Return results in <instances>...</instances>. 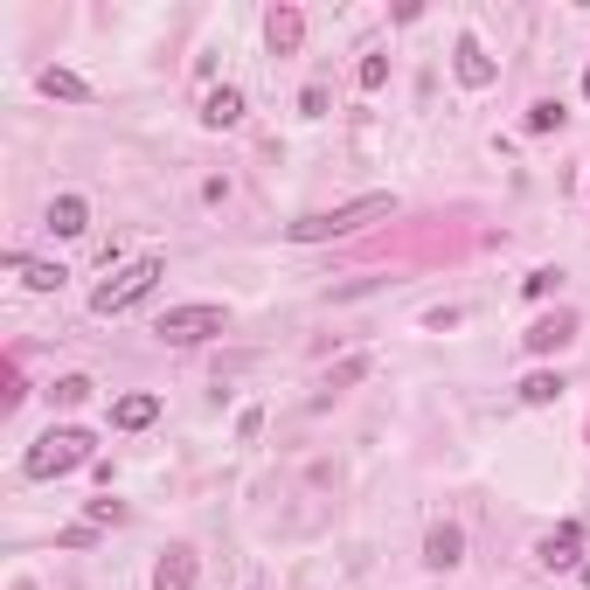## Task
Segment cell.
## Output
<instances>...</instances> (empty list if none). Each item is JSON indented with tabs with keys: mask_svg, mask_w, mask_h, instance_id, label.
Returning <instances> with one entry per match:
<instances>
[{
	"mask_svg": "<svg viewBox=\"0 0 590 590\" xmlns=\"http://www.w3.org/2000/svg\"><path fill=\"white\" fill-rule=\"evenodd\" d=\"M160 278H167V264H160V257H132V264H119V272H111V278L98 285V292H91V313H98V320L132 313V306H140V299L154 292Z\"/></svg>",
	"mask_w": 590,
	"mask_h": 590,
	"instance_id": "obj_3",
	"label": "cell"
},
{
	"mask_svg": "<svg viewBox=\"0 0 590 590\" xmlns=\"http://www.w3.org/2000/svg\"><path fill=\"white\" fill-rule=\"evenodd\" d=\"M91 459H98V437H91L84 424H49V431L28 445L22 472H28V480H63V472H77V466H91Z\"/></svg>",
	"mask_w": 590,
	"mask_h": 590,
	"instance_id": "obj_2",
	"label": "cell"
},
{
	"mask_svg": "<svg viewBox=\"0 0 590 590\" xmlns=\"http://www.w3.org/2000/svg\"><path fill=\"white\" fill-rule=\"evenodd\" d=\"M154 590H195V549H167V556L154 563Z\"/></svg>",
	"mask_w": 590,
	"mask_h": 590,
	"instance_id": "obj_12",
	"label": "cell"
},
{
	"mask_svg": "<svg viewBox=\"0 0 590 590\" xmlns=\"http://www.w3.org/2000/svg\"><path fill=\"white\" fill-rule=\"evenodd\" d=\"M49 230H56V237H84V230H91V202H84V195H56V202H49Z\"/></svg>",
	"mask_w": 590,
	"mask_h": 590,
	"instance_id": "obj_13",
	"label": "cell"
},
{
	"mask_svg": "<svg viewBox=\"0 0 590 590\" xmlns=\"http://www.w3.org/2000/svg\"><path fill=\"white\" fill-rule=\"evenodd\" d=\"M299 111H306V119H327V91H320V84H306V98H299Z\"/></svg>",
	"mask_w": 590,
	"mask_h": 590,
	"instance_id": "obj_22",
	"label": "cell"
},
{
	"mask_svg": "<svg viewBox=\"0 0 590 590\" xmlns=\"http://www.w3.org/2000/svg\"><path fill=\"white\" fill-rule=\"evenodd\" d=\"M556 396H563V375H556V369H535V375L521 383V404H535V410H549Z\"/></svg>",
	"mask_w": 590,
	"mask_h": 590,
	"instance_id": "obj_15",
	"label": "cell"
},
{
	"mask_svg": "<svg viewBox=\"0 0 590 590\" xmlns=\"http://www.w3.org/2000/svg\"><path fill=\"white\" fill-rule=\"evenodd\" d=\"M583 590H590V563H583Z\"/></svg>",
	"mask_w": 590,
	"mask_h": 590,
	"instance_id": "obj_24",
	"label": "cell"
},
{
	"mask_svg": "<svg viewBox=\"0 0 590 590\" xmlns=\"http://www.w3.org/2000/svg\"><path fill=\"white\" fill-rule=\"evenodd\" d=\"M354 77H361V91H383V84H389V56H361Z\"/></svg>",
	"mask_w": 590,
	"mask_h": 590,
	"instance_id": "obj_20",
	"label": "cell"
},
{
	"mask_svg": "<svg viewBox=\"0 0 590 590\" xmlns=\"http://www.w3.org/2000/svg\"><path fill=\"white\" fill-rule=\"evenodd\" d=\"M63 278H70L63 264H35V257L22 264V285H28V292H63Z\"/></svg>",
	"mask_w": 590,
	"mask_h": 590,
	"instance_id": "obj_17",
	"label": "cell"
},
{
	"mask_svg": "<svg viewBox=\"0 0 590 590\" xmlns=\"http://www.w3.org/2000/svg\"><path fill=\"white\" fill-rule=\"evenodd\" d=\"M521 340H528V354H556V348L577 340V320H569V313H549V320H535Z\"/></svg>",
	"mask_w": 590,
	"mask_h": 590,
	"instance_id": "obj_10",
	"label": "cell"
},
{
	"mask_svg": "<svg viewBox=\"0 0 590 590\" xmlns=\"http://www.w3.org/2000/svg\"><path fill=\"white\" fill-rule=\"evenodd\" d=\"M583 98H590V70H583Z\"/></svg>",
	"mask_w": 590,
	"mask_h": 590,
	"instance_id": "obj_23",
	"label": "cell"
},
{
	"mask_svg": "<svg viewBox=\"0 0 590 590\" xmlns=\"http://www.w3.org/2000/svg\"><path fill=\"white\" fill-rule=\"evenodd\" d=\"M451 70H459V84H466V91H486L493 77H501V63L486 56L480 35H459V43H451Z\"/></svg>",
	"mask_w": 590,
	"mask_h": 590,
	"instance_id": "obj_5",
	"label": "cell"
},
{
	"mask_svg": "<svg viewBox=\"0 0 590 590\" xmlns=\"http://www.w3.org/2000/svg\"><path fill=\"white\" fill-rule=\"evenodd\" d=\"M521 125H528V132H556V125H563V105H556V98H535Z\"/></svg>",
	"mask_w": 590,
	"mask_h": 590,
	"instance_id": "obj_18",
	"label": "cell"
},
{
	"mask_svg": "<svg viewBox=\"0 0 590 590\" xmlns=\"http://www.w3.org/2000/svg\"><path fill=\"white\" fill-rule=\"evenodd\" d=\"M84 396H91V375H56V383H49V404L56 410H77Z\"/></svg>",
	"mask_w": 590,
	"mask_h": 590,
	"instance_id": "obj_16",
	"label": "cell"
},
{
	"mask_svg": "<svg viewBox=\"0 0 590 590\" xmlns=\"http://www.w3.org/2000/svg\"><path fill=\"white\" fill-rule=\"evenodd\" d=\"M264 43H272V56H299V43H306V14H299V8H272V14H264Z\"/></svg>",
	"mask_w": 590,
	"mask_h": 590,
	"instance_id": "obj_7",
	"label": "cell"
},
{
	"mask_svg": "<svg viewBox=\"0 0 590 590\" xmlns=\"http://www.w3.org/2000/svg\"><path fill=\"white\" fill-rule=\"evenodd\" d=\"M396 216V195H354V202H340V208H313V216H299V222H285V237L292 243H334V237H354V230H369V222H389Z\"/></svg>",
	"mask_w": 590,
	"mask_h": 590,
	"instance_id": "obj_1",
	"label": "cell"
},
{
	"mask_svg": "<svg viewBox=\"0 0 590 590\" xmlns=\"http://www.w3.org/2000/svg\"><path fill=\"white\" fill-rule=\"evenodd\" d=\"M35 91H43V98H63V105H84V98H91V84L77 77V70H56V63L35 77Z\"/></svg>",
	"mask_w": 590,
	"mask_h": 590,
	"instance_id": "obj_14",
	"label": "cell"
},
{
	"mask_svg": "<svg viewBox=\"0 0 590 590\" xmlns=\"http://www.w3.org/2000/svg\"><path fill=\"white\" fill-rule=\"evenodd\" d=\"M202 125H208V132H230V125H243V91H237V84L208 91V98H202Z\"/></svg>",
	"mask_w": 590,
	"mask_h": 590,
	"instance_id": "obj_11",
	"label": "cell"
},
{
	"mask_svg": "<svg viewBox=\"0 0 590 590\" xmlns=\"http://www.w3.org/2000/svg\"><path fill=\"white\" fill-rule=\"evenodd\" d=\"M424 563H431V569H459V563H466V535H459V521H431V535H424Z\"/></svg>",
	"mask_w": 590,
	"mask_h": 590,
	"instance_id": "obj_8",
	"label": "cell"
},
{
	"mask_svg": "<svg viewBox=\"0 0 590 590\" xmlns=\"http://www.w3.org/2000/svg\"><path fill=\"white\" fill-rule=\"evenodd\" d=\"M119 521H125L119 501H91V528H119Z\"/></svg>",
	"mask_w": 590,
	"mask_h": 590,
	"instance_id": "obj_21",
	"label": "cell"
},
{
	"mask_svg": "<svg viewBox=\"0 0 590 590\" xmlns=\"http://www.w3.org/2000/svg\"><path fill=\"white\" fill-rule=\"evenodd\" d=\"M556 285H563V272H556V264H542V272H528V278H521V292H528V299H549Z\"/></svg>",
	"mask_w": 590,
	"mask_h": 590,
	"instance_id": "obj_19",
	"label": "cell"
},
{
	"mask_svg": "<svg viewBox=\"0 0 590 590\" xmlns=\"http://www.w3.org/2000/svg\"><path fill=\"white\" fill-rule=\"evenodd\" d=\"M154 417H160V396H154V389H132V396L111 404V431H146Z\"/></svg>",
	"mask_w": 590,
	"mask_h": 590,
	"instance_id": "obj_9",
	"label": "cell"
},
{
	"mask_svg": "<svg viewBox=\"0 0 590 590\" xmlns=\"http://www.w3.org/2000/svg\"><path fill=\"white\" fill-rule=\"evenodd\" d=\"M535 556H542V569H577L583 563V521H563L556 535H542Z\"/></svg>",
	"mask_w": 590,
	"mask_h": 590,
	"instance_id": "obj_6",
	"label": "cell"
},
{
	"mask_svg": "<svg viewBox=\"0 0 590 590\" xmlns=\"http://www.w3.org/2000/svg\"><path fill=\"white\" fill-rule=\"evenodd\" d=\"M222 327H230V313L222 306H208V299H195V306H174V313H160V340L167 348H202V340H216Z\"/></svg>",
	"mask_w": 590,
	"mask_h": 590,
	"instance_id": "obj_4",
	"label": "cell"
}]
</instances>
